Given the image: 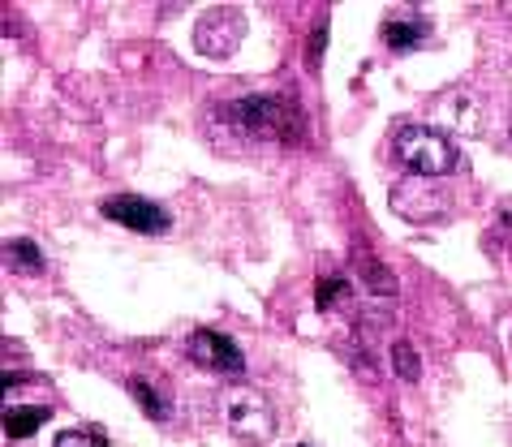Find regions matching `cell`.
Segmentation results:
<instances>
[{"label": "cell", "instance_id": "cell-1", "mask_svg": "<svg viewBox=\"0 0 512 447\" xmlns=\"http://www.w3.org/2000/svg\"><path fill=\"white\" fill-rule=\"evenodd\" d=\"M224 117L237 134L254 142H276V147H297L306 138V117L302 108L289 104L284 95H241L224 108Z\"/></svg>", "mask_w": 512, "mask_h": 447}, {"label": "cell", "instance_id": "cell-2", "mask_svg": "<svg viewBox=\"0 0 512 447\" xmlns=\"http://www.w3.org/2000/svg\"><path fill=\"white\" fill-rule=\"evenodd\" d=\"M396 160L418 177H448L461 164V151L448 134H439L431 125H405L396 134Z\"/></svg>", "mask_w": 512, "mask_h": 447}, {"label": "cell", "instance_id": "cell-3", "mask_svg": "<svg viewBox=\"0 0 512 447\" xmlns=\"http://www.w3.org/2000/svg\"><path fill=\"white\" fill-rule=\"evenodd\" d=\"M224 422H229V435L246 447H263L276 439V413L267 405L263 396L254 392H241L229 400V409H224Z\"/></svg>", "mask_w": 512, "mask_h": 447}, {"label": "cell", "instance_id": "cell-4", "mask_svg": "<svg viewBox=\"0 0 512 447\" xmlns=\"http://www.w3.org/2000/svg\"><path fill=\"white\" fill-rule=\"evenodd\" d=\"M241 35H246V18H241V9H207L203 18H198V26H194L198 52L211 56V61L233 56Z\"/></svg>", "mask_w": 512, "mask_h": 447}, {"label": "cell", "instance_id": "cell-5", "mask_svg": "<svg viewBox=\"0 0 512 447\" xmlns=\"http://www.w3.org/2000/svg\"><path fill=\"white\" fill-rule=\"evenodd\" d=\"M104 215L112 224L130 228V233H142V237H160V233L173 228L168 211L160 203H151V198H142V194H112V198H104Z\"/></svg>", "mask_w": 512, "mask_h": 447}, {"label": "cell", "instance_id": "cell-6", "mask_svg": "<svg viewBox=\"0 0 512 447\" xmlns=\"http://www.w3.org/2000/svg\"><path fill=\"white\" fill-rule=\"evenodd\" d=\"M186 349H190V357L203 370H211V374H241L246 370V357H241V349L229 340V336H220V331H194V336L186 340Z\"/></svg>", "mask_w": 512, "mask_h": 447}, {"label": "cell", "instance_id": "cell-7", "mask_svg": "<svg viewBox=\"0 0 512 447\" xmlns=\"http://www.w3.org/2000/svg\"><path fill=\"white\" fill-rule=\"evenodd\" d=\"M379 35H383V43H388L392 52H414V48H422V43L431 39V22L426 18H388Z\"/></svg>", "mask_w": 512, "mask_h": 447}, {"label": "cell", "instance_id": "cell-8", "mask_svg": "<svg viewBox=\"0 0 512 447\" xmlns=\"http://www.w3.org/2000/svg\"><path fill=\"white\" fill-rule=\"evenodd\" d=\"M48 422V409H5V430H9V439H26V435H35L39 426Z\"/></svg>", "mask_w": 512, "mask_h": 447}, {"label": "cell", "instance_id": "cell-9", "mask_svg": "<svg viewBox=\"0 0 512 447\" xmlns=\"http://www.w3.org/2000/svg\"><path fill=\"white\" fill-rule=\"evenodd\" d=\"M5 254H9L13 271H31V276H39V271H44V254H39V245H35V241L13 237V241L5 245Z\"/></svg>", "mask_w": 512, "mask_h": 447}, {"label": "cell", "instance_id": "cell-10", "mask_svg": "<svg viewBox=\"0 0 512 447\" xmlns=\"http://www.w3.org/2000/svg\"><path fill=\"white\" fill-rule=\"evenodd\" d=\"M130 392H134V400L142 405V413H147L151 422H168V400H164L160 392H155V387H151L147 379H134V383H130Z\"/></svg>", "mask_w": 512, "mask_h": 447}, {"label": "cell", "instance_id": "cell-11", "mask_svg": "<svg viewBox=\"0 0 512 447\" xmlns=\"http://www.w3.org/2000/svg\"><path fill=\"white\" fill-rule=\"evenodd\" d=\"M392 370L401 374L405 383H418L422 379V362H418V349L409 340H396L392 344Z\"/></svg>", "mask_w": 512, "mask_h": 447}, {"label": "cell", "instance_id": "cell-12", "mask_svg": "<svg viewBox=\"0 0 512 447\" xmlns=\"http://www.w3.org/2000/svg\"><path fill=\"white\" fill-rule=\"evenodd\" d=\"M52 447H112L99 430H91V426H78V430H61L56 435V443Z\"/></svg>", "mask_w": 512, "mask_h": 447}, {"label": "cell", "instance_id": "cell-13", "mask_svg": "<svg viewBox=\"0 0 512 447\" xmlns=\"http://www.w3.org/2000/svg\"><path fill=\"white\" fill-rule=\"evenodd\" d=\"M358 267H362V280H366V284H371V280H375L383 297H388V293H396V280H392V276H388V271H383V267H379V258H358Z\"/></svg>", "mask_w": 512, "mask_h": 447}, {"label": "cell", "instance_id": "cell-14", "mask_svg": "<svg viewBox=\"0 0 512 447\" xmlns=\"http://www.w3.org/2000/svg\"><path fill=\"white\" fill-rule=\"evenodd\" d=\"M345 288H349L345 280H319V297H315L319 310H332L336 301H345Z\"/></svg>", "mask_w": 512, "mask_h": 447}, {"label": "cell", "instance_id": "cell-15", "mask_svg": "<svg viewBox=\"0 0 512 447\" xmlns=\"http://www.w3.org/2000/svg\"><path fill=\"white\" fill-rule=\"evenodd\" d=\"M323 43H327V22L315 26V35H310V61L319 65V56H323Z\"/></svg>", "mask_w": 512, "mask_h": 447}, {"label": "cell", "instance_id": "cell-16", "mask_svg": "<svg viewBox=\"0 0 512 447\" xmlns=\"http://www.w3.org/2000/svg\"><path fill=\"white\" fill-rule=\"evenodd\" d=\"M504 233H508V250H512V203L504 207Z\"/></svg>", "mask_w": 512, "mask_h": 447}, {"label": "cell", "instance_id": "cell-17", "mask_svg": "<svg viewBox=\"0 0 512 447\" xmlns=\"http://www.w3.org/2000/svg\"><path fill=\"white\" fill-rule=\"evenodd\" d=\"M297 447H306V443H297Z\"/></svg>", "mask_w": 512, "mask_h": 447}]
</instances>
